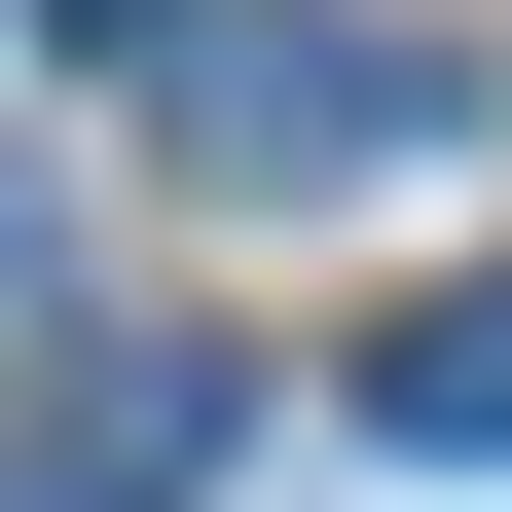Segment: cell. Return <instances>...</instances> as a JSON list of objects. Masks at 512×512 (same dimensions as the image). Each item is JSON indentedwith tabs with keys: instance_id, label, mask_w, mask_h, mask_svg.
Here are the masks:
<instances>
[{
	"instance_id": "cell-1",
	"label": "cell",
	"mask_w": 512,
	"mask_h": 512,
	"mask_svg": "<svg viewBox=\"0 0 512 512\" xmlns=\"http://www.w3.org/2000/svg\"><path fill=\"white\" fill-rule=\"evenodd\" d=\"M147 74H183V183H403L439 110H476L439 37H366V0H183Z\"/></svg>"
},
{
	"instance_id": "cell-3",
	"label": "cell",
	"mask_w": 512,
	"mask_h": 512,
	"mask_svg": "<svg viewBox=\"0 0 512 512\" xmlns=\"http://www.w3.org/2000/svg\"><path fill=\"white\" fill-rule=\"evenodd\" d=\"M74 37H183V0H74Z\"/></svg>"
},
{
	"instance_id": "cell-2",
	"label": "cell",
	"mask_w": 512,
	"mask_h": 512,
	"mask_svg": "<svg viewBox=\"0 0 512 512\" xmlns=\"http://www.w3.org/2000/svg\"><path fill=\"white\" fill-rule=\"evenodd\" d=\"M366 439H403V476H512V256H476V293H403V330H366Z\"/></svg>"
}]
</instances>
